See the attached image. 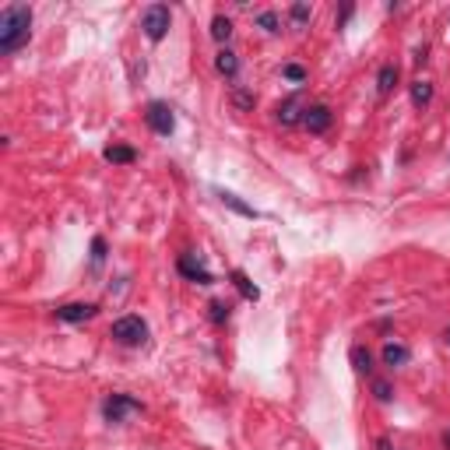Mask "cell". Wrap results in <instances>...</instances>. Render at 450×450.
<instances>
[{
    "label": "cell",
    "instance_id": "1",
    "mask_svg": "<svg viewBox=\"0 0 450 450\" xmlns=\"http://www.w3.org/2000/svg\"><path fill=\"white\" fill-rule=\"evenodd\" d=\"M32 36V8L28 4H8L0 11V53H14Z\"/></svg>",
    "mask_w": 450,
    "mask_h": 450
},
{
    "label": "cell",
    "instance_id": "2",
    "mask_svg": "<svg viewBox=\"0 0 450 450\" xmlns=\"http://www.w3.org/2000/svg\"><path fill=\"white\" fill-rule=\"evenodd\" d=\"M169 25H172V14H169L166 4H152V8L141 14V28H144V36L152 39V43H162V39H166Z\"/></svg>",
    "mask_w": 450,
    "mask_h": 450
},
{
    "label": "cell",
    "instance_id": "3",
    "mask_svg": "<svg viewBox=\"0 0 450 450\" xmlns=\"http://www.w3.org/2000/svg\"><path fill=\"white\" fill-rule=\"evenodd\" d=\"M120 345H144L148 341V324L141 320V317H120L116 324H113V331H109Z\"/></svg>",
    "mask_w": 450,
    "mask_h": 450
},
{
    "label": "cell",
    "instance_id": "4",
    "mask_svg": "<svg viewBox=\"0 0 450 450\" xmlns=\"http://www.w3.org/2000/svg\"><path fill=\"white\" fill-rule=\"evenodd\" d=\"M144 120H148V127H152L155 134H162V137H169L176 131V116H172V109L166 102H152L144 109Z\"/></svg>",
    "mask_w": 450,
    "mask_h": 450
},
{
    "label": "cell",
    "instance_id": "5",
    "mask_svg": "<svg viewBox=\"0 0 450 450\" xmlns=\"http://www.w3.org/2000/svg\"><path fill=\"white\" fill-rule=\"evenodd\" d=\"M102 412H106L109 423H124V418H127L131 412H141V401H137V398H131V394H113V398L102 405Z\"/></svg>",
    "mask_w": 450,
    "mask_h": 450
},
{
    "label": "cell",
    "instance_id": "6",
    "mask_svg": "<svg viewBox=\"0 0 450 450\" xmlns=\"http://www.w3.org/2000/svg\"><path fill=\"white\" fill-rule=\"evenodd\" d=\"M176 267H179V275L183 278H190V282H197V285H212L215 278H212V271H207V267L194 257V254H183L176 260Z\"/></svg>",
    "mask_w": 450,
    "mask_h": 450
},
{
    "label": "cell",
    "instance_id": "7",
    "mask_svg": "<svg viewBox=\"0 0 450 450\" xmlns=\"http://www.w3.org/2000/svg\"><path fill=\"white\" fill-rule=\"evenodd\" d=\"M331 106H324V102H317V106H310L306 109V116H303V124H306V131L310 134H324L327 127H331Z\"/></svg>",
    "mask_w": 450,
    "mask_h": 450
},
{
    "label": "cell",
    "instance_id": "8",
    "mask_svg": "<svg viewBox=\"0 0 450 450\" xmlns=\"http://www.w3.org/2000/svg\"><path fill=\"white\" fill-rule=\"evenodd\" d=\"M303 116H306V109H303V99H299V95H292V99H285V102L278 106V124H282V127L299 124Z\"/></svg>",
    "mask_w": 450,
    "mask_h": 450
},
{
    "label": "cell",
    "instance_id": "9",
    "mask_svg": "<svg viewBox=\"0 0 450 450\" xmlns=\"http://www.w3.org/2000/svg\"><path fill=\"white\" fill-rule=\"evenodd\" d=\"M56 317L67 320V324H81V320H88V317H95V306H92V303H67V306L56 310Z\"/></svg>",
    "mask_w": 450,
    "mask_h": 450
},
{
    "label": "cell",
    "instance_id": "10",
    "mask_svg": "<svg viewBox=\"0 0 450 450\" xmlns=\"http://www.w3.org/2000/svg\"><path fill=\"white\" fill-rule=\"evenodd\" d=\"M412 359V348L401 345V341H383V363L387 366H405Z\"/></svg>",
    "mask_w": 450,
    "mask_h": 450
},
{
    "label": "cell",
    "instance_id": "11",
    "mask_svg": "<svg viewBox=\"0 0 450 450\" xmlns=\"http://www.w3.org/2000/svg\"><path fill=\"white\" fill-rule=\"evenodd\" d=\"M215 71L225 74V78H236V74H239V56H236L232 49H222V53L215 56Z\"/></svg>",
    "mask_w": 450,
    "mask_h": 450
},
{
    "label": "cell",
    "instance_id": "12",
    "mask_svg": "<svg viewBox=\"0 0 450 450\" xmlns=\"http://www.w3.org/2000/svg\"><path fill=\"white\" fill-rule=\"evenodd\" d=\"M394 85H398V67L394 64H383L380 74H376V88H380V95H391L394 92Z\"/></svg>",
    "mask_w": 450,
    "mask_h": 450
},
{
    "label": "cell",
    "instance_id": "13",
    "mask_svg": "<svg viewBox=\"0 0 450 450\" xmlns=\"http://www.w3.org/2000/svg\"><path fill=\"white\" fill-rule=\"evenodd\" d=\"M218 201H222L225 207H232V212H236V215H247V218H257V212H254V207H250L247 201H239L236 194H229V190H218Z\"/></svg>",
    "mask_w": 450,
    "mask_h": 450
},
{
    "label": "cell",
    "instance_id": "14",
    "mask_svg": "<svg viewBox=\"0 0 450 450\" xmlns=\"http://www.w3.org/2000/svg\"><path fill=\"white\" fill-rule=\"evenodd\" d=\"M429 102H433V85L429 81H415L412 85V106L415 109H426Z\"/></svg>",
    "mask_w": 450,
    "mask_h": 450
},
{
    "label": "cell",
    "instance_id": "15",
    "mask_svg": "<svg viewBox=\"0 0 450 450\" xmlns=\"http://www.w3.org/2000/svg\"><path fill=\"white\" fill-rule=\"evenodd\" d=\"M352 366H355V373L370 376V373H373V355H370V348L355 345V348H352Z\"/></svg>",
    "mask_w": 450,
    "mask_h": 450
},
{
    "label": "cell",
    "instance_id": "16",
    "mask_svg": "<svg viewBox=\"0 0 450 450\" xmlns=\"http://www.w3.org/2000/svg\"><path fill=\"white\" fill-rule=\"evenodd\" d=\"M134 159H137V152H134V148H127V144H113V148H106V162L127 166V162H134Z\"/></svg>",
    "mask_w": 450,
    "mask_h": 450
},
{
    "label": "cell",
    "instance_id": "17",
    "mask_svg": "<svg viewBox=\"0 0 450 450\" xmlns=\"http://www.w3.org/2000/svg\"><path fill=\"white\" fill-rule=\"evenodd\" d=\"M212 39H215V43H229V39H232V21H229L225 14H215V21H212Z\"/></svg>",
    "mask_w": 450,
    "mask_h": 450
},
{
    "label": "cell",
    "instance_id": "18",
    "mask_svg": "<svg viewBox=\"0 0 450 450\" xmlns=\"http://www.w3.org/2000/svg\"><path fill=\"white\" fill-rule=\"evenodd\" d=\"M229 278H232V285H236L239 292H243V299H260V289H257V285H254L243 271H232Z\"/></svg>",
    "mask_w": 450,
    "mask_h": 450
},
{
    "label": "cell",
    "instance_id": "19",
    "mask_svg": "<svg viewBox=\"0 0 450 450\" xmlns=\"http://www.w3.org/2000/svg\"><path fill=\"white\" fill-rule=\"evenodd\" d=\"M289 18H292V28H306L310 25V4H292V11H289Z\"/></svg>",
    "mask_w": 450,
    "mask_h": 450
},
{
    "label": "cell",
    "instance_id": "20",
    "mask_svg": "<svg viewBox=\"0 0 450 450\" xmlns=\"http://www.w3.org/2000/svg\"><path fill=\"white\" fill-rule=\"evenodd\" d=\"M232 102H236V109L247 113V109H254L257 99H254V92H247V88H232Z\"/></svg>",
    "mask_w": 450,
    "mask_h": 450
},
{
    "label": "cell",
    "instance_id": "21",
    "mask_svg": "<svg viewBox=\"0 0 450 450\" xmlns=\"http://www.w3.org/2000/svg\"><path fill=\"white\" fill-rule=\"evenodd\" d=\"M257 25L264 28L267 36H275V32H278V14H275V11H264V14L257 18Z\"/></svg>",
    "mask_w": 450,
    "mask_h": 450
},
{
    "label": "cell",
    "instance_id": "22",
    "mask_svg": "<svg viewBox=\"0 0 450 450\" xmlns=\"http://www.w3.org/2000/svg\"><path fill=\"white\" fill-rule=\"evenodd\" d=\"M282 74H285L289 81H295V85H303V81H306V67H299V64H285Z\"/></svg>",
    "mask_w": 450,
    "mask_h": 450
},
{
    "label": "cell",
    "instance_id": "23",
    "mask_svg": "<svg viewBox=\"0 0 450 450\" xmlns=\"http://www.w3.org/2000/svg\"><path fill=\"white\" fill-rule=\"evenodd\" d=\"M207 317H212L215 324H225L229 320V306L225 303H207Z\"/></svg>",
    "mask_w": 450,
    "mask_h": 450
},
{
    "label": "cell",
    "instance_id": "24",
    "mask_svg": "<svg viewBox=\"0 0 450 450\" xmlns=\"http://www.w3.org/2000/svg\"><path fill=\"white\" fill-rule=\"evenodd\" d=\"M102 260H106V239H102V236H95V239H92V264L99 267Z\"/></svg>",
    "mask_w": 450,
    "mask_h": 450
},
{
    "label": "cell",
    "instance_id": "25",
    "mask_svg": "<svg viewBox=\"0 0 450 450\" xmlns=\"http://www.w3.org/2000/svg\"><path fill=\"white\" fill-rule=\"evenodd\" d=\"M373 394H376V401H391V398H394V394H391V383H383V380L373 383Z\"/></svg>",
    "mask_w": 450,
    "mask_h": 450
},
{
    "label": "cell",
    "instance_id": "26",
    "mask_svg": "<svg viewBox=\"0 0 450 450\" xmlns=\"http://www.w3.org/2000/svg\"><path fill=\"white\" fill-rule=\"evenodd\" d=\"M376 447H380V450H394V447H391V443H387V440H380Z\"/></svg>",
    "mask_w": 450,
    "mask_h": 450
},
{
    "label": "cell",
    "instance_id": "27",
    "mask_svg": "<svg viewBox=\"0 0 450 450\" xmlns=\"http://www.w3.org/2000/svg\"><path fill=\"white\" fill-rule=\"evenodd\" d=\"M447 345H450V331H447Z\"/></svg>",
    "mask_w": 450,
    "mask_h": 450
},
{
    "label": "cell",
    "instance_id": "28",
    "mask_svg": "<svg viewBox=\"0 0 450 450\" xmlns=\"http://www.w3.org/2000/svg\"><path fill=\"white\" fill-rule=\"evenodd\" d=\"M447 447H450V433H447Z\"/></svg>",
    "mask_w": 450,
    "mask_h": 450
}]
</instances>
